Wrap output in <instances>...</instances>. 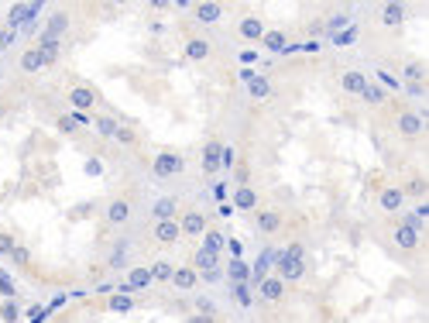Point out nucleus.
I'll return each mask as SVG.
<instances>
[{"label": "nucleus", "mask_w": 429, "mask_h": 323, "mask_svg": "<svg viewBox=\"0 0 429 323\" xmlns=\"http://www.w3.org/2000/svg\"><path fill=\"white\" fill-rule=\"evenodd\" d=\"M73 28V14L69 11H52L49 18H45V35H52V38H66V31Z\"/></svg>", "instance_id": "nucleus-17"}, {"label": "nucleus", "mask_w": 429, "mask_h": 323, "mask_svg": "<svg viewBox=\"0 0 429 323\" xmlns=\"http://www.w3.org/2000/svg\"><path fill=\"white\" fill-rule=\"evenodd\" d=\"M168 286H175L179 293H196V289H199V272L189 269V265H175L172 279H168Z\"/></svg>", "instance_id": "nucleus-11"}, {"label": "nucleus", "mask_w": 429, "mask_h": 323, "mask_svg": "<svg viewBox=\"0 0 429 323\" xmlns=\"http://www.w3.org/2000/svg\"><path fill=\"white\" fill-rule=\"evenodd\" d=\"M361 100H364L368 107H381V104L388 100V90H381L378 83H368V86H364V93H361Z\"/></svg>", "instance_id": "nucleus-34"}, {"label": "nucleus", "mask_w": 429, "mask_h": 323, "mask_svg": "<svg viewBox=\"0 0 429 323\" xmlns=\"http://www.w3.org/2000/svg\"><path fill=\"white\" fill-rule=\"evenodd\" d=\"M0 320H4V323H18V320H21V310H18L11 299H4V303H0Z\"/></svg>", "instance_id": "nucleus-42"}, {"label": "nucleus", "mask_w": 429, "mask_h": 323, "mask_svg": "<svg viewBox=\"0 0 429 323\" xmlns=\"http://www.w3.org/2000/svg\"><path fill=\"white\" fill-rule=\"evenodd\" d=\"M395 131L402 138H423L426 135V117H423L419 110H402V114L395 117Z\"/></svg>", "instance_id": "nucleus-4"}, {"label": "nucleus", "mask_w": 429, "mask_h": 323, "mask_svg": "<svg viewBox=\"0 0 429 323\" xmlns=\"http://www.w3.org/2000/svg\"><path fill=\"white\" fill-rule=\"evenodd\" d=\"M223 279V269H206V272H199V286L203 282H220Z\"/></svg>", "instance_id": "nucleus-48"}, {"label": "nucleus", "mask_w": 429, "mask_h": 323, "mask_svg": "<svg viewBox=\"0 0 429 323\" xmlns=\"http://www.w3.org/2000/svg\"><path fill=\"white\" fill-rule=\"evenodd\" d=\"M107 310L110 313H128V310H135V299L128 296V293H117V296L107 299Z\"/></svg>", "instance_id": "nucleus-38"}, {"label": "nucleus", "mask_w": 429, "mask_h": 323, "mask_svg": "<svg viewBox=\"0 0 429 323\" xmlns=\"http://www.w3.org/2000/svg\"><path fill=\"white\" fill-rule=\"evenodd\" d=\"M378 80H381V90H385V86H395V90H399V86H402V83L395 80V76H392V73H385V69H378Z\"/></svg>", "instance_id": "nucleus-49"}, {"label": "nucleus", "mask_w": 429, "mask_h": 323, "mask_svg": "<svg viewBox=\"0 0 429 323\" xmlns=\"http://www.w3.org/2000/svg\"><path fill=\"white\" fill-rule=\"evenodd\" d=\"M402 76L409 80V86H426V62L423 59H405Z\"/></svg>", "instance_id": "nucleus-26"}, {"label": "nucleus", "mask_w": 429, "mask_h": 323, "mask_svg": "<svg viewBox=\"0 0 429 323\" xmlns=\"http://www.w3.org/2000/svg\"><path fill=\"white\" fill-rule=\"evenodd\" d=\"M247 93H251L254 100H265V97H271V83L265 80V76H254V80L247 83Z\"/></svg>", "instance_id": "nucleus-37"}, {"label": "nucleus", "mask_w": 429, "mask_h": 323, "mask_svg": "<svg viewBox=\"0 0 429 323\" xmlns=\"http://www.w3.org/2000/svg\"><path fill=\"white\" fill-rule=\"evenodd\" d=\"M378 210H381V214H388V217L402 214V210H405L402 186H385V189H381V193H378Z\"/></svg>", "instance_id": "nucleus-7"}, {"label": "nucleus", "mask_w": 429, "mask_h": 323, "mask_svg": "<svg viewBox=\"0 0 429 323\" xmlns=\"http://www.w3.org/2000/svg\"><path fill=\"white\" fill-rule=\"evenodd\" d=\"M113 141H117V145H124V148H135V145H137V131H135V128H128V124H120V128L113 131Z\"/></svg>", "instance_id": "nucleus-41"}, {"label": "nucleus", "mask_w": 429, "mask_h": 323, "mask_svg": "<svg viewBox=\"0 0 429 323\" xmlns=\"http://www.w3.org/2000/svg\"><path fill=\"white\" fill-rule=\"evenodd\" d=\"M148 269H151V282H161V286H168V279H172L175 265H172L168 258H158V262H151Z\"/></svg>", "instance_id": "nucleus-33"}, {"label": "nucleus", "mask_w": 429, "mask_h": 323, "mask_svg": "<svg viewBox=\"0 0 429 323\" xmlns=\"http://www.w3.org/2000/svg\"><path fill=\"white\" fill-rule=\"evenodd\" d=\"M192 306H196L192 313H199V317H210V320H216V303H213L210 296H196V299H192Z\"/></svg>", "instance_id": "nucleus-39"}, {"label": "nucleus", "mask_w": 429, "mask_h": 323, "mask_svg": "<svg viewBox=\"0 0 429 323\" xmlns=\"http://www.w3.org/2000/svg\"><path fill=\"white\" fill-rule=\"evenodd\" d=\"M402 21H405V4H395V0H392V4L381 7V25L385 28H399Z\"/></svg>", "instance_id": "nucleus-30"}, {"label": "nucleus", "mask_w": 429, "mask_h": 323, "mask_svg": "<svg viewBox=\"0 0 429 323\" xmlns=\"http://www.w3.org/2000/svg\"><path fill=\"white\" fill-rule=\"evenodd\" d=\"M151 241L158 244V248H175V244L182 241L179 220H158V224L151 227Z\"/></svg>", "instance_id": "nucleus-5"}, {"label": "nucleus", "mask_w": 429, "mask_h": 323, "mask_svg": "<svg viewBox=\"0 0 429 323\" xmlns=\"http://www.w3.org/2000/svg\"><path fill=\"white\" fill-rule=\"evenodd\" d=\"M151 172H155V179H175V176H182V172H186V155H182V152H175V148H165V152L155 155Z\"/></svg>", "instance_id": "nucleus-1"}, {"label": "nucleus", "mask_w": 429, "mask_h": 323, "mask_svg": "<svg viewBox=\"0 0 429 323\" xmlns=\"http://www.w3.org/2000/svg\"><path fill=\"white\" fill-rule=\"evenodd\" d=\"M392 241H395V248H402V251H416V248L423 244V234H419V231H412L409 224L399 220V224L392 227Z\"/></svg>", "instance_id": "nucleus-13"}, {"label": "nucleus", "mask_w": 429, "mask_h": 323, "mask_svg": "<svg viewBox=\"0 0 429 323\" xmlns=\"http://www.w3.org/2000/svg\"><path fill=\"white\" fill-rule=\"evenodd\" d=\"M35 49L42 52V59H45V66H55L58 62V55H62V38H52V35H38V42H35Z\"/></svg>", "instance_id": "nucleus-18"}, {"label": "nucleus", "mask_w": 429, "mask_h": 323, "mask_svg": "<svg viewBox=\"0 0 429 323\" xmlns=\"http://www.w3.org/2000/svg\"><path fill=\"white\" fill-rule=\"evenodd\" d=\"M368 83H371V80H368V73H361V69H344V73H340V90H344V93L361 97Z\"/></svg>", "instance_id": "nucleus-19"}, {"label": "nucleus", "mask_w": 429, "mask_h": 323, "mask_svg": "<svg viewBox=\"0 0 429 323\" xmlns=\"http://www.w3.org/2000/svg\"><path fill=\"white\" fill-rule=\"evenodd\" d=\"M426 189H429L426 176H412V179H409V183H405V186H402V193H405V200L412 196V200L419 203V200H426Z\"/></svg>", "instance_id": "nucleus-32"}, {"label": "nucleus", "mask_w": 429, "mask_h": 323, "mask_svg": "<svg viewBox=\"0 0 429 323\" xmlns=\"http://www.w3.org/2000/svg\"><path fill=\"white\" fill-rule=\"evenodd\" d=\"M66 100L73 104V110H80V114H89V110L100 104V93H97L93 86H73Z\"/></svg>", "instance_id": "nucleus-9"}, {"label": "nucleus", "mask_w": 429, "mask_h": 323, "mask_svg": "<svg viewBox=\"0 0 429 323\" xmlns=\"http://www.w3.org/2000/svg\"><path fill=\"white\" fill-rule=\"evenodd\" d=\"M14 244H18V238L14 234H7V231H0V255L7 258L11 251H14Z\"/></svg>", "instance_id": "nucleus-47"}, {"label": "nucleus", "mask_w": 429, "mask_h": 323, "mask_svg": "<svg viewBox=\"0 0 429 323\" xmlns=\"http://www.w3.org/2000/svg\"><path fill=\"white\" fill-rule=\"evenodd\" d=\"M271 275H278L285 286L289 282H299L302 275H306V262H295V258H285V255H275V272Z\"/></svg>", "instance_id": "nucleus-8"}, {"label": "nucleus", "mask_w": 429, "mask_h": 323, "mask_svg": "<svg viewBox=\"0 0 429 323\" xmlns=\"http://www.w3.org/2000/svg\"><path fill=\"white\" fill-rule=\"evenodd\" d=\"M230 296H234V303L237 306H254V293H251V282H237V286H230Z\"/></svg>", "instance_id": "nucleus-36"}, {"label": "nucleus", "mask_w": 429, "mask_h": 323, "mask_svg": "<svg viewBox=\"0 0 429 323\" xmlns=\"http://www.w3.org/2000/svg\"><path fill=\"white\" fill-rule=\"evenodd\" d=\"M131 217H135V200L131 196H113V200H107V207H104V224L107 227L120 231V227L131 224Z\"/></svg>", "instance_id": "nucleus-2"}, {"label": "nucleus", "mask_w": 429, "mask_h": 323, "mask_svg": "<svg viewBox=\"0 0 429 323\" xmlns=\"http://www.w3.org/2000/svg\"><path fill=\"white\" fill-rule=\"evenodd\" d=\"M35 14H42V4H14V7H11V18H7V28L27 25Z\"/></svg>", "instance_id": "nucleus-25"}, {"label": "nucleus", "mask_w": 429, "mask_h": 323, "mask_svg": "<svg viewBox=\"0 0 429 323\" xmlns=\"http://www.w3.org/2000/svg\"><path fill=\"white\" fill-rule=\"evenodd\" d=\"M213 55V42L203 38V35H189L186 38V59L189 62H206Z\"/></svg>", "instance_id": "nucleus-15"}, {"label": "nucleus", "mask_w": 429, "mask_h": 323, "mask_svg": "<svg viewBox=\"0 0 429 323\" xmlns=\"http://www.w3.org/2000/svg\"><path fill=\"white\" fill-rule=\"evenodd\" d=\"M14 38H18V31H14V28L0 25V55H4L7 49H11V45H14Z\"/></svg>", "instance_id": "nucleus-45"}, {"label": "nucleus", "mask_w": 429, "mask_h": 323, "mask_svg": "<svg viewBox=\"0 0 429 323\" xmlns=\"http://www.w3.org/2000/svg\"><path fill=\"white\" fill-rule=\"evenodd\" d=\"M223 279H227V286H237V282H251V265L241 262V258H234L227 269H223Z\"/></svg>", "instance_id": "nucleus-27"}, {"label": "nucleus", "mask_w": 429, "mask_h": 323, "mask_svg": "<svg viewBox=\"0 0 429 323\" xmlns=\"http://www.w3.org/2000/svg\"><path fill=\"white\" fill-rule=\"evenodd\" d=\"M258 299H261V303H282V299H285V282H282L278 275H265V279L258 282Z\"/></svg>", "instance_id": "nucleus-14"}, {"label": "nucleus", "mask_w": 429, "mask_h": 323, "mask_svg": "<svg viewBox=\"0 0 429 323\" xmlns=\"http://www.w3.org/2000/svg\"><path fill=\"white\" fill-rule=\"evenodd\" d=\"M347 25H350V11H337V14L326 21V28H330V31H337V28H347Z\"/></svg>", "instance_id": "nucleus-46"}, {"label": "nucleus", "mask_w": 429, "mask_h": 323, "mask_svg": "<svg viewBox=\"0 0 429 323\" xmlns=\"http://www.w3.org/2000/svg\"><path fill=\"white\" fill-rule=\"evenodd\" d=\"M220 152H223V145H220L216 138H210V141L203 145V155H199V162H203V172H206V176L220 172Z\"/></svg>", "instance_id": "nucleus-21"}, {"label": "nucleus", "mask_w": 429, "mask_h": 323, "mask_svg": "<svg viewBox=\"0 0 429 323\" xmlns=\"http://www.w3.org/2000/svg\"><path fill=\"white\" fill-rule=\"evenodd\" d=\"M148 214L155 217V224H158V220H179L182 203H179V196H161V200L151 203V210H148Z\"/></svg>", "instance_id": "nucleus-10"}, {"label": "nucleus", "mask_w": 429, "mask_h": 323, "mask_svg": "<svg viewBox=\"0 0 429 323\" xmlns=\"http://www.w3.org/2000/svg\"><path fill=\"white\" fill-rule=\"evenodd\" d=\"M254 76H258V73H254L251 66H247V69H241V80H244V83H251V80H254Z\"/></svg>", "instance_id": "nucleus-52"}, {"label": "nucleus", "mask_w": 429, "mask_h": 323, "mask_svg": "<svg viewBox=\"0 0 429 323\" xmlns=\"http://www.w3.org/2000/svg\"><path fill=\"white\" fill-rule=\"evenodd\" d=\"M7 262L18 272H27L31 269V248H27V244H14V251L7 255Z\"/></svg>", "instance_id": "nucleus-31"}, {"label": "nucleus", "mask_w": 429, "mask_h": 323, "mask_svg": "<svg viewBox=\"0 0 429 323\" xmlns=\"http://www.w3.org/2000/svg\"><path fill=\"white\" fill-rule=\"evenodd\" d=\"M192 18H196L199 25H216V21L223 18V4H216V0H203V4H196V7H192Z\"/></svg>", "instance_id": "nucleus-20"}, {"label": "nucleus", "mask_w": 429, "mask_h": 323, "mask_svg": "<svg viewBox=\"0 0 429 323\" xmlns=\"http://www.w3.org/2000/svg\"><path fill=\"white\" fill-rule=\"evenodd\" d=\"M189 269H196V272L220 269V255H210V251H203V248H196V251H192V258H189Z\"/></svg>", "instance_id": "nucleus-29"}, {"label": "nucleus", "mask_w": 429, "mask_h": 323, "mask_svg": "<svg viewBox=\"0 0 429 323\" xmlns=\"http://www.w3.org/2000/svg\"><path fill=\"white\" fill-rule=\"evenodd\" d=\"M186 323H213V320H210V317H199V313H189Z\"/></svg>", "instance_id": "nucleus-51"}, {"label": "nucleus", "mask_w": 429, "mask_h": 323, "mask_svg": "<svg viewBox=\"0 0 429 323\" xmlns=\"http://www.w3.org/2000/svg\"><path fill=\"white\" fill-rule=\"evenodd\" d=\"M86 172H89V176H100V172H104V165H100L97 159H89V162H86Z\"/></svg>", "instance_id": "nucleus-50"}, {"label": "nucleus", "mask_w": 429, "mask_h": 323, "mask_svg": "<svg viewBox=\"0 0 429 323\" xmlns=\"http://www.w3.org/2000/svg\"><path fill=\"white\" fill-rule=\"evenodd\" d=\"M282 224H285V214H282L278 207H261V210H254V227H258L261 234H278Z\"/></svg>", "instance_id": "nucleus-6"}, {"label": "nucleus", "mask_w": 429, "mask_h": 323, "mask_svg": "<svg viewBox=\"0 0 429 323\" xmlns=\"http://www.w3.org/2000/svg\"><path fill=\"white\" fill-rule=\"evenodd\" d=\"M148 286H155V282H151V269H148V265H131V269H128V279H124V289H128V293H144Z\"/></svg>", "instance_id": "nucleus-16"}, {"label": "nucleus", "mask_w": 429, "mask_h": 323, "mask_svg": "<svg viewBox=\"0 0 429 323\" xmlns=\"http://www.w3.org/2000/svg\"><path fill=\"white\" fill-rule=\"evenodd\" d=\"M179 227H182V238H203V231L210 227V214L196 210V207H186L179 214Z\"/></svg>", "instance_id": "nucleus-3"}, {"label": "nucleus", "mask_w": 429, "mask_h": 323, "mask_svg": "<svg viewBox=\"0 0 429 323\" xmlns=\"http://www.w3.org/2000/svg\"><path fill=\"white\" fill-rule=\"evenodd\" d=\"M55 128H58V135H66V138L80 135V128H76V124H73V117H66V114H62V117H55Z\"/></svg>", "instance_id": "nucleus-43"}, {"label": "nucleus", "mask_w": 429, "mask_h": 323, "mask_svg": "<svg viewBox=\"0 0 429 323\" xmlns=\"http://www.w3.org/2000/svg\"><path fill=\"white\" fill-rule=\"evenodd\" d=\"M124 265H128V241H117L113 251L107 255V269L117 272V269H124Z\"/></svg>", "instance_id": "nucleus-35"}, {"label": "nucleus", "mask_w": 429, "mask_h": 323, "mask_svg": "<svg viewBox=\"0 0 429 323\" xmlns=\"http://www.w3.org/2000/svg\"><path fill=\"white\" fill-rule=\"evenodd\" d=\"M265 31H268V25H265V18H258V14H244L241 25H237V35H241L244 42H261Z\"/></svg>", "instance_id": "nucleus-12"}, {"label": "nucleus", "mask_w": 429, "mask_h": 323, "mask_svg": "<svg viewBox=\"0 0 429 323\" xmlns=\"http://www.w3.org/2000/svg\"><path fill=\"white\" fill-rule=\"evenodd\" d=\"M93 128H97V135L100 138H113V131L120 128V121H117V117H97Z\"/></svg>", "instance_id": "nucleus-40"}, {"label": "nucleus", "mask_w": 429, "mask_h": 323, "mask_svg": "<svg viewBox=\"0 0 429 323\" xmlns=\"http://www.w3.org/2000/svg\"><path fill=\"white\" fill-rule=\"evenodd\" d=\"M234 210H261V196H258V189L251 186H237L234 193V203H230Z\"/></svg>", "instance_id": "nucleus-23"}, {"label": "nucleus", "mask_w": 429, "mask_h": 323, "mask_svg": "<svg viewBox=\"0 0 429 323\" xmlns=\"http://www.w3.org/2000/svg\"><path fill=\"white\" fill-rule=\"evenodd\" d=\"M199 248H203V251H210V255H223V248H227V234H223L220 227H206V231H203V238H199Z\"/></svg>", "instance_id": "nucleus-24"}, {"label": "nucleus", "mask_w": 429, "mask_h": 323, "mask_svg": "<svg viewBox=\"0 0 429 323\" xmlns=\"http://www.w3.org/2000/svg\"><path fill=\"white\" fill-rule=\"evenodd\" d=\"M18 69H21L25 76H38V73L45 69V59H42V52L31 45V49H25V52H21V59H18Z\"/></svg>", "instance_id": "nucleus-22"}, {"label": "nucleus", "mask_w": 429, "mask_h": 323, "mask_svg": "<svg viewBox=\"0 0 429 323\" xmlns=\"http://www.w3.org/2000/svg\"><path fill=\"white\" fill-rule=\"evenodd\" d=\"M258 45H265L268 52H289V35H285V31H278V28H268V31H265V38H261Z\"/></svg>", "instance_id": "nucleus-28"}, {"label": "nucleus", "mask_w": 429, "mask_h": 323, "mask_svg": "<svg viewBox=\"0 0 429 323\" xmlns=\"http://www.w3.org/2000/svg\"><path fill=\"white\" fill-rule=\"evenodd\" d=\"M14 293H18L14 279H11L7 272H0V296H4V299H14Z\"/></svg>", "instance_id": "nucleus-44"}]
</instances>
